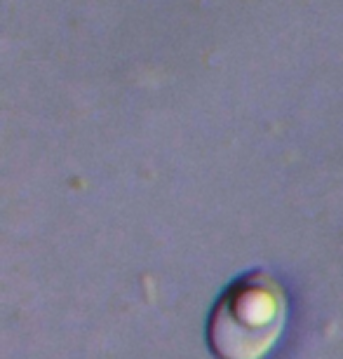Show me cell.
Here are the masks:
<instances>
[{
    "mask_svg": "<svg viewBox=\"0 0 343 359\" xmlns=\"http://www.w3.org/2000/svg\"><path fill=\"white\" fill-rule=\"evenodd\" d=\"M287 315L285 289L268 273L238 277L217 301L207 338L219 359H261L282 334Z\"/></svg>",
    "mask_w": 343,
    "mask_h": 359,
    "instance_id": "1",
    "label": "cell"
}]
</instances>
